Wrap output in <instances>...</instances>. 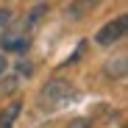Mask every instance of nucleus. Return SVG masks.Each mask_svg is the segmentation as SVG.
<instances>
[{
    "label": "nucleus",
    "mask_w": 128,
    "mask_h": 128,
    "mask_svg": "<svg viewBox=\"0 0 128 128\" xmlns=\"http://www.w3.org/2000/svg\"><path fill=\"white\" fill-rule=\"evenodd\" d=\"M125 17L120 14L117 20H109V22H106L98 34H95V42H98V45H103V48H112L114 45V42H120L122 36H125Z\"/></svg>",
    "instance_id": "obj_1"
},
{
    "label": "nucleus",
    "mask_w": 128,
    "mask_h": 128,
    "mask_svg": "<svg viewBox=\"0 0 128 128\" xmlns=\"http://www.w3.org/2000/svg\"><path fill=\"white\" fill-rule=\"evenodd\" d=\"M103 0H72V3L64 8V14H67L70 20H84V17H89L95 8H100Z\"/></svg>",
    "instance_id": "obj_2"
},
{
    "label": "nucleus",
    "mask_w": 128,
    "mask_h": 128,
    "mask_svg": "<svg viewBox=\"0 0 128 128\" xmlns=\"http://www.w3.org/2000/svg\"><path fill=\"white\" fill-rule=\"evenodd\" d=\"M28 45H31V39L25 36V31L22 34H6L3 42H0V48H3L6 53H17V56H22L28 50Z\"/></svg>",
    "instance_id": "obj_3"
},
{
    "label": "nucleus",
    "mask_w": 128,
    "mask_h": 128,
    "mask_svg": "<svg viewBox=\"0 0 128 128\" xmlns=\"http://www.w3.org/2000/svg\"><path fill=\"white\" fill-rule=\"evenodd\" d=\"M48 11H50V3H36L28 14H25V22H22V31H34L42 20L48 17Z\"/></svg>",
    "instance_id": "obj_4"
},
{
    "label": "nucleus",
    "mask_w": 128,
    "mask_h": 128,
    "mask_svg": "<svg viewBox=\"0 0 128 128\" xmlns=\"http://www.w3.org/2000/svg\"><path fill=\"white\" fill-rule=\"evenodd\" d=\"M20 109H22V103H20V100H14L8 109L0 114V128H11V125H14V120H17V114H20Z\"/></svg>",
    "instance_id": "obj_5"
},
{
    "label": "nucleus",
    "mask_w": 128,
    "mask_h": 128,
    "mask_svg": "<svg viewBox=\"0 0 128 128\" xmlns=\"http://www.w3.org/2000/svg\"><path fill=\"white\" fill-rule=\"evenodd\" d=\"M11 20V8H0V28H6Z\"/></svg>",
    "instance_id": "obj_6"
},
{
    "label": "nucleus",
    "mask_w": 128,
    "mask_h": 128,
    "mask_svg": "<svg viewBox=\"0 0 128 128\" xmlns=\"http://www.w3.org/2000/svg\"><path fill=\"white\" fill-rule=\"evenodd\" d=\"M6 70H8V61H6V56H0V75H3Z\"/></svg>",
    "instance_id": "obj_7"
}]
</instances>
